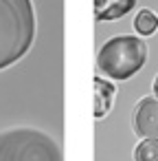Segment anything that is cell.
Wrapping results in <instances>:
<instances>
[{
  "label": "cell",
  "instance_id": "obj_6",
  "mask_svg": "<svg viewBox=\"0 0 158 161\" xmlns=\"http://www.w3.org/2000/svg\"><path fill=\"white\" fill-rule=\"evenodd\" d=\"M138 0H94V18L99 22H114L127 16Z\"/></svg>",
  "mask_w": 158,
  "mask_h": 161
},
{
  "label": "cell",
  "instance_id": "obj_1",
  "mask_svg": "<svg viewBox=\"0 0 158 161\" xmlns=\"http://www.w3.org/2000/svg\"><path fill=\"white\" fill-rule=\"evenodd\" d=\"M35 40L31 0H0V71L20 62Z\"/></svg>",
  "mask_w": 158,
  "mask_h": 161
},
{
  "label": "cell",
  "instance_id": "obj_8",
  "mask_svg": "<svg viewBox=\"0 0 158 161\" xmlns=\"http://www.w3.org/2000/svg\"><path fill=\"white\" fill-rule=\"evenodd\" d=\"M134 161H158V137L140 139L132 152Z\"/></svg>",
  "mask_w": 158,
  "mask_h": 161
},
{
  "label": "cell",
  "instance_id": "obj_5",
  "mask_svg": "<svg viewBox=\"0 0 158 161\" xmlns=\"http://www.w3.org/2000/svg\"><path fill=\"white\" fill-rule=\"evenodd\" d=\"M92 93H94V119H103L112 106H114V99H116V86L112 84V80L103 77V75H97L94 82H92Z\"/></svg>",
  "mask_w": 158,
  "mask_h": 161
},
{
  "label": "cell",
  "instance_id": "obj_7",
  "mask_svg": "<svg viewBox=\"0 0 158 161\" xmlns=\"http://www.w3.org/2000/svg\"><path fill=\"white\" fill-rule=\"evenodd\" d=\"M132 25H134L136 36H140V38H149V36H154V33L158 31V14H156L154 9L143 7V9L136 11Z\"/></svg>",
  "mask_w": 158,
  "mask_h": 161
},
{
  "label": "cell",
  "instance_id": "obj_2",
  "mask_svg": "<svg viewBox=\"0 0 158 161\" xmlns=\"http://www.w3.org/2000/svg\"><path fill=\"white\" fill-rule=\"evenodd\" d=\"M149 60V47L140 36H114L105 40L97 53V69L112 82L134 77Z\"/></svg>",
  "mask_w": 158,
  "mask_h": 161
},
{
  "label": "cell",
  "instance_id": "obj_4",
  "mask_svg": "<svg viewBox=\"0 0 158 161\" xmlns=\"http://www.w3.org/2000/svg\"><path fill=\"white\" fill-rule=\"evenodd\" d=\"M132 130L138 139L158 137V97H140L132 113Z\"/></svg>",
  "mask_w": 158,
  "mask_h": 161
},
{
  "label": "cell",
  "instance_id": "obj_3",
  "mask_svg": "<svg viewBox=\"0 0 158 161\" xmlns=\"http://www.w3.org/2000/svg\"><path fill=\"white\" fill-rule=\"evenodd\" d=\"M0 161H64V157L48 132L20 126L0 132Z\"/></svg>",
  "mask_w": 158,
  "mask_h": 161
},
{
  "label": "cell",
  "instance_id": "obj_9",
  "mask_svg": "<svg viewBox=\"0 0 158 161\" xmlns=\"http://www.w3.org/2000/svg\"><path fill=\"white\" fill-rule=\"evenodd\" d=\"M151 95L158 97V73H156V77H154V82H151Z\"/></svg>",
  "mask_w": 158,
  "mask_h": 161
}]
</instances>
